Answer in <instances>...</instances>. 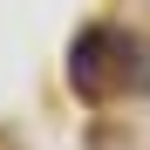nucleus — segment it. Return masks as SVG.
Returning <instances> with one entry per match:
<instances>
[{
	"label": "nucleus",
	"instance_id": "1",
	"mask_svg": "<svg viewBox=\"0 0 150 150\" xmlns=\"http://www.w3.org/2000/svg\"><path fill=\"white\" fill-rule=\"evenodd\" d=\"M68 89L82 103H109L116 89H143V41L123 28H82L68 48Z\"/></svg>",
	"mask_w": 150,
	"mask_h": 150
}]
</instances>
